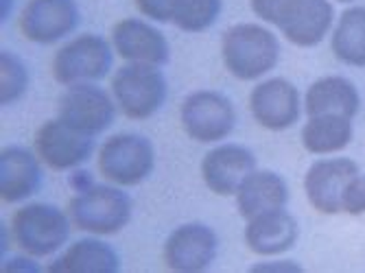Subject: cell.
Here are the masks:
<instances>
[{"mask_svg": "<svg viewBox=\"0 0 365 273\" xmlns=\"http://www.w3.org/2000/svg\"><path fill=\"white\" fill-rule=\"evenodd\" d=\"M300 236V225L295 217L287 212V208L258 215L245 221L243 227V241L245 247L256 256H282L297 243Z\"/></svg>", "mask_w": 365, "mask_h": 273, "instance_id": "cell-18", "label": "cell"}, {"mask_svg": "<svg viewBox=\"0 0 365 273\" xmlns=\"http://www.w3.org/2000/svg\"><path fill=\"white\" fill-rule=\"evenodd\" d=\"M352 118L339 114L307 116L300 143L311 155H333L352 143Z\"/></svg>", "mask_w": 365, "mask_h": 273, "instance_id": "cell-22", "label": "cell"}, {"mask_svg": "<svg viewBox=\"0 0 365 273\" xmlns=\"http://www.w3.org/2000/svg\"><path fill=\"white\" fill-rule=\"evenodd\" d=\"M42 269H46V267H42V264L38 262V258H33V256H29V254L16 256V258L3 262V271H9V273H18V271H22V273H24V271H29V273H38V271H42Z\"/></svg>", "mask_w": 365, "mask_h": 273, "instance_id": "cell-29", "label": "cell"}, {"mask_svg": "<svg viewBox=\"0 0 365 273\" xmlns=\"http://www.w3.org/2000/svg\"><path fill=\"white\" fill-rule=\"evenodd\" d=\"M44 182L42 160L26 147L9 145L0 151V199L3 203H22L31 199Z\"/></svg>", "mask_w": 365, "mask_h": 273, "instance_id": "cell-17", "label": "cell"}, {"mask_svg": "<svg viewBox=\"0 0 365 273\" xmlns=\"http://www.w3.org/2000/svg\"><path fill=\"white\" fill-rule=\"evenodd\" d=\"M180 125L190 140L215 145L235 131L237 110L223 92L197 90L182 101Z\"/></svg>", "mask_w": 365, "mask_h": 273, "instance_id": "cell-8", "label": "cell"}, {"mask_svg": "<svg viewBox=\"0 0 365 273\" xmlns=\"http://www.w3.org/2000/svg\"><path fill=\"white\" fill-rule=\"evenodd\" d=\"M341 210L350 217L365 215V173H359L350 180L344 192Z\"/></svg>", "mask_w": 365, "mask_h": 273, "instance_id": "cell-26", "label": "cell"}, {"mask_svg": "<svg viewBox=\"0 0 365 273\" xmlns=\"http://www.w3.org/2000/svg\"><path fill=\"white\" fill-rule=\"evenodd\" d=\"M114 53L125 63H147L162 68L171 59L167 36L143 18H123L112 26L110 38Z\"/></svg>", "mask_w": 365, "mask_h": 273, "instance_id": "cell-15", "label": "cell"}, {"mask_svg": "<svg viewBox=\"0 0 365 273\" xmlns=\"http://www.w3.org/2000/svg\"><path fill=\"white\" fill-rule=\"evenodd\" d=\"M81 14L75 0H29L20 11V33L22 38L51 46L68 38L79 26Z\"/></svg>", "mask_w": 365, "mask_h": 273, "instance_id": "cell-12", "label": "cell"}, {"mask_svg": "<svg viewBox=\"0 0 365 273\" xmlns=\"http://www.w3.org/2000/svg\"><path fill=\"white\" fill-rule=\"evenodd\" d=\"M219 254L217 232L199 221L178 225L164 241L162 260L167 269L178 273L206 271Z\"/></svg>", "mask_w": 365, "mask_h": 273, "instance_id": "cell-11", "label": "cell"}, {"mask_svg": "<svg viewBox=\"0 0 365 273\" xmlns=\"http://www.w3.org/2000/svg\"><path fill=\"white\" fill-rule=\"evenodd\" d=\"M112 96L129 120H149L167 103L169 86L158 66L125 63L112 77Z\"/></svg>", "mask_w": 365, "mask_h": 273, "instance_id": "cell-7", "label": "cell"}, {"mask_svg": "<svg viewBox=\"0 0 365 273\" xmlns=\"http://www.w3.org/2000/svg\"><path fill=\"white\" fill-rule=\"evenodd\" d=\"M330 51L346 66L365 68V7H348L341 11L330 33Z\"/></svg>", "mask_w": 365, "mask_h": 273, "instance_id": "cell-23", "label": "cell"}, {"mask_svg": "<svg viewBox=\"0 0 365 273\" xmlns=\"http://www.w3.org/2000/svg\"><path fill=\"white\" fill-rule=\"evenodd\" d=\"M256 155L245 145L225 143L210 149L202 160V180L206 188L219 197L237 195L241 184L252 175L256 166Z\"/></svg>", "mask_w": 365, "mask_h": 273, "instance_id": "cell-16", "label": "cell"}, {"mask_svg": "<svg viewBox=\"0 0 365 273\" xmlns=\"http://www.w3.org/2000/svg\"><path fill=\"white\" fill-rule=\"evenodd\" d=\"M0 5H3V9H0V18H3V22H5L14 9V0H0Z\"/></svg>", "mask_w": 365, "mask_h": 273, "instance_id": "cell-30", "label": "cell"}, {"mask_svg": "<svg viewBox=\"0 0 365 273\" xmlns=\"http://www.w3.org/2000/svg\"><path fill=\"white\" fill-rule=\"evenodd\" d=\"M33 151L44 166L57 173H66V170L81 168L92 158L94 138L66 125L61 118H51L36 129Z\"/></svg>", "mask_w": 365, "mask_h": 273, "instance_id": "cell-10", "label": "cell"}, {"mask_svg": "<svg viewBox=\"0 0 365 273\" xmlns=\"http://www.w3.org/2000/svg\"><path fill=\"white\" fill-rule=\"evenodd\" d=\"M359 164L350 158H324L309 166L304 175V195L319 215H341L346 186L359 175Z\"/></svg>", "mask_w": 365, "mask_h": 273, "instance_id": "cell-14", "label": "cell"}, {"mask_svg": "<svg viewBox=\"0 0 365 273\" xmlns=\"http://www.w3.org/2000/svg\"><path fill=\"white\" fill-rule=\"evenodd\" d=\"M114 66V46L96 33H81L57 48L53 55V79L63 86L96 83L110 75Z\"/></svg>", "mask_w": 365, "mask_h": 273, "instance_id": "cell-5", "label": "cell"}, {"mask_svg": "<svg viewBox=\"0 0 365 273\" xmlns=\"http://www.w3.org/2000/svg\"><path fill=\"white\" fill-rule=\"evenodd\" d=\"M225 71L239 81H256L272 73L280 59L276 33L256 22H239L225 29L221 38Z\"/></svg>", "mask_w": 365, "mask_h": 273, "instance_id": "cell-2", "label": "cell"}, {"mask_svg": "<svg viewBox=\"0 0 365 273\" xmlns=\"http://www.w3.org/2000/svg\"><path fill=\"white\" fill-rule=\"evenodd\" d=\"M53 273H118L120 256L118 252L98 236L79 238L66 247L61 256L46 264Z\"/></svg>", "mask_w": 365, "mask_h": 273, "instance_id": "cell-20", "label": "cell"}, {"mask_svg": "<svg viewBox=\"0 0 365 273\" xmlns=\"http://www.w3.org/2000/svg\"><path fill=\"white\" fill-rule=\"evenodd\" d=\"M361 108V94L356 86L337 75L319 77L313 81L304 94V114L319 116V114H339L354 118Z\"/></svg>", "mask_w": 365, "mask_h": 273, "instance_id": "cell-21", "label": "cell"}, {"mask_svg": "<svg viewBox=\"0 0 365 273\" xmlns=\"http://www.w3.org/2000/svg\"><path fill=\"white\" fill-rule=\"evenodd\" d=\"M223 11V0H180L173 22L184 33L208 31Z\"/></svg>", "mask_w": 365, "mask_h": 273, "instance_id": "cell-24", "label": "cell"}, {"mask_svg": "<svg viewBox=\"0 0 365 273\" xmlns=\"http://www.w3.org/2000/svg\"><path fill=\"white\" fill-rule=\"evenodd\" d=\"M131 197L123 186L90 184L68 201V215L77 230L92 236H114L131 221Z\"/></svg>", "mask_w": 365, "mask_h": 273, "instance_id": "cell-3", "label": "cell"}, {"mask_svg": "<svg viewBox=\"0 0 365 273\" xmlns=\"http://www.w3.org/2000/svg\"><path fill=\"white\" fill-rule=\"evenodd\" d=\"M337 3H346L348 5V3H354V0H337Z\"/></svg>", "mask_w": 365, "mask_h": 273, "instance_id": "cell-31", "label": "cell"}, {"mask_svg": "<svg viewBox=\"0 0 365 273\" xmlns=\"http://www.w3.org/2000/svg\"><path fill=\"white\" fill-rule=\"evenodd\" d=\"M98 173L123 188L143 184L155 168V149L149 138L134 131L114 133L98 149Z\"/></svg>", "mask_w": 365, "mask_h": 273, "instance_id": "cell-6", "label": "cell"}, {"mask_svg": "<svg viewBox=\"0 0 365 273\" xmlns=\"http://www.w3.org/2000/svg\"><path fill=\"white\" fill-rule=\"evenodd\" d=\"M180 0H136V9L151 22H173Z\"/></svg>", "mask_w": 365, "mask_h": 273, "instance_id": "cell-27", "label": "cell"}, {"mask_svg": "<svg viewBox=\"0 0 365 273\" xmlns=\"http://www.w3.org/2000/svg\"><path fill=\"white\" fill-rule=\"evenodd\" d=\"M29 90L26 63L11 51L0 53V103L14 105Z\"/></svg>", "mask_w": 365, "mask_h": 273, "instance_id": "cell-25", "label": "cell"}, {"mask_svg": "<svg viewBox=\"0 0 365 273\" xmlns=\"http://www.w3.org/2000/svg\"><path fill=\"white\" fill-rule=\"evenodd\" d=\"M116 112L118 105L114 96L96 83L66 88L57 103V118L86 135H92V138L101 135L114 125Z\"/></svg>", "mask_w": 365, "mask_h": 273, "instance_id": "cell-9", "label": "cell"}, {"mask_svg": "<svg viewBox=\"0 0 365 273\" xmlns=\"http://www.w3.org/2000/svg\"><path fill=\"white\" fill-rule=\"evenodd\" d=\"M250 7L256 18L276 26L287 42L300 48L317 46L335 24L330 0H250Z\"/></svg>", "mask_w": 365, "mask_h": 273, "instance_id": "cell-1", "label": "cell"}, {"mask_svg": "<svg viewBox=\"0 0 365 273\" xmlns=\"http://www.w3.org/2000/svg\"><path fill=\"white\" fill-rule=\"evenodd\" d=\"M237 197L239 215L250 221L258 215L274 212L287 208L289 203V184L276 170H260L256 168L252 175L241 184Z\"/></svg>", "mask_w": 365, "mask_h": 273, "instance_id": "cell-19", "label": "cell"}, {"mask_svg": "<svg viewBox=\"0 0 365 273\" xmlns=\"http://www.w3.org/2000/svg\"><path fill=\"white\" fill-rule=\"evenodd\" d=\"M250 269H252L254 273H272V271H280V273L293 271V273H300V271H302V264H300V262H295V260H282V258H278V260H262V262H256V264H252Z\"/></svg>", "mask_w": 365, "mask_h": 273, "instance_id": "cell-28", "label": "cell"}, {"mask_svg": "<svg viewBox=\"0 0 365 273\" xmlns=\"http://www.w3.org/2000/svg\"><path fill=\"white\" fill-rule=\"evenodd\" d=\"M302 96L284 77L258 81L250 94V112L254 120L267 131L291 129L302 116Z\"/></svg>", "mask_w": 365, "mask_h": 273, "instance_id": "cell-13", "label": "cell"}, {"mask_svg": "<svg viewBox=\"0 0 365 273\" xmlns=\"http://www.w3.org/2000/svg\"><path fill=\"white\" fill-rule=\"evenodd\" d=\"M71 215L53 203L31 201L11 217V236L22 254L48 258L57 254L71 238Z\"/></svg>", "mask_w": 365, "mask_h": 273, "instance_id": "cell-4", "label": "cell"}]
</instances>
